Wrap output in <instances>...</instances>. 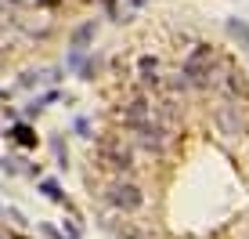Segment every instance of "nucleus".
I'll return each instance as SVG.
<instances>
[{
  "label": "nucleus",
  "instance_id": "9b49d317",
  "mask_svg": "<svg viewBox=\"0 0 249 239\" xmlns=\"http://www.w3.org/2000/svg\"><path fill=\"white\" fill-rule=\"evenodd\" d=\"M228 33H231V37H238V40H242V44L249 47V25H246V22L231 19V22H228Z\"/></svg>",
  "mask_w": 249,
  "mask_h": 239
},
{
  "label": "nucleus",
  "instance_id": "f03ea898",
  "mask_svg": "<svg viewBox=\"0 0 249 239\" xmlns=\"http://www.w3.org/2000/svg\"><path fill=\"white\" fill-rule=\"evenodd\" d=\"M105 203L112 210H123V214H137V210L144 207V192H141V185L126 181V178H116L105 189Z\"/></svg>",
  "mask_w": 249,
  "mask_h": 239
},
{
  "label": "nucleus",
  "instance_id": "9d476101",
  "mask_svg": "<svg viewBox=\"0 0 249 239\" xmlns=\"http://www.w3.org/2000/svg\"><path fill=\"white\" fill-rule=\"evenodd\" d=\"M11 138L18 141V145H25V149H29V145H36V134H33L25 123H18V127H15V131H11Z\"/></svg>",
  "mask_w": 249,
  "mask_h": 239
},
{
  "label": "nucleus",
  "instance_id": "f257e3e1",
  "mask_svg": "<svg viewBox=\"0 0 249 239\" xmlns=\"http://www.w3.org/2000/svg\"><path fill=\"white\" fill-rule=\"evenodd\" d=\"M224 58H217V51H213L210 44H199L192 51V55L184 58V65H181V76H184V83L192 91H206L210 83H217V69H224Z\"/></svg>",
  "mask_w": 249,
  "mask_h": 239
},
{
  "label": "nucleus",
  "instance_id": "f8f14e48",
  "mask_svg": "<svg viewBox=\"0 0 249 239\" xmlns=\"http://www.w3.org/2000/svg\"><path fill=\"white\" fill-rule=\"evenodd\" d=\"M40 189H44V196H47V199H54V203H65V196H62V189H58V181H44Z\"/></svg>",
  "mask_w": 249,
  "mask_h": 239
},
{
  "label": "nucleus",
  "instance_id": "2eb2a0df",
  "mask_svg": "<svg viewBox=\"0 0 249 239\" xmlns=\"http://www.w3.org/2000/svg\"><path fill=\"white\" fill-rule=\"evenodd\" d=\"M130 4H144V0H130Z\"/></svg>",
  "mask_w": 249,
  "mask_h": 239
},
{
  "label": "nucleus",
  "instance_id": "20e7f679",
  "mask_svg": "<svg viewBox=\"0 0 249 239\" xmlns=\"http://www.w3.org/2000/svg\"><path fill=\"white\" fill-rule=\"evenodd\" d=\"M101 159H105L112 170H119V174L134 170V152H130V145H123L119 138H105L101 141Z\"/></svg>",
  "mask_w": 249,
  "mask_h": 239
},
{
  "label": "nucleus",
  "instance_id": "1a4fd4ad",
  "mask_svg": "<svg viewBox=\"0 0 249 239\" xmlns=\"http://www.w3.org/2000/svg\"><path fill=\"white\" fill-rule=\"evenodd\" d=\"M137 76H141V83H144V87H159V62L144 55L141 62H137Z\"/></svg>",
  "mask_w": 249,
  "mask_h": 239
},
{
  "label": "nucleus",
  "instance_id": "4468645a",
  "mask_svg": "<svg viewBox=\"0 0 249 239\" xmlns=\"http://www.w3.org/2000/svg\"><path fill=\"white\" fill-rule=\"evenodd\" d=\"M76 131H80V138H94V134H90V123H87V120H76Z\"/></svg>",
  "mask_w": 249,
  "mask_h": 239
},
{
  "label": "nucleus",
  "instance_id": "ddd939ff",
  "mask_svg": "<svg viewBox=\"0 0 249 239\" xmlns=\"http://www.w3.org/2000/svg\"><path fill=\"white\" fill-rule=\"evenodd\" d=\"M54 152H58V163H62V167H65V159H69V149H65V145H62V141H58V138H54Z\"/></svg>",
  "mask_w": 249,
  "mask_h": 239
},
{
  "label": "nucleus",
  "instance_id": "39448f33",
  "mask_svg": "<svg viewBox=\"0 0 249 239\" xmlns=\"http://www.w3.org/2000/svg\"><path fill=\"white\" fill-rule=\"evenodd\" d=\"M148 120H156V105H152L148 98H134V101H126V105L119 109V123H123L126 131H137V127L148 123Z\"/></svg>",
  "mask_w": 249,
  "mask_h": 239
},
{
  "label": "nucleus",
  "instance_id": "423d86ee",
  "mask_svg": "<svg viewBox=\"0 0 249 239\" xmlns=\"http://www.w3.org/2000/svg\"><path fill=\"white\" fill-rule=\"evenodd\" d=\"M213 123L220 127V134H238L242 131V113H238V105H220L213 113Z\"/></svg>",
  "mask_w": 249,
  "mask_h": 239
},
{
  "label": "nucleus",
  "instance_id": "6e6552de",
  "mask_svg": "<svg viewBox=\"0 0 249 239\" xmlns=\"http://www.w3.org/2000/svg\"><path fill=\"white\" fill-rule=\"evenodd\" d=\"M94 33H98V25H94V22H83L80 29H76V37H72V62H80V55L87 51V44L94 40Z\"/></svg>",
  "mask_w": 249,
  "mask_h": 239
},
{
  "label": "nucleus",
  "instance_id": "0eeeda50",
  "mask_svg": "<svg viewBox=\"0 0 249 239\" xmlns=\"http://www.w3.org/2000/svg\"><path fill=\"white\" fill-rule=\"evenodd\" d=\"M220 91H224L228 98H249V83L246 76L238 69H231V65H224V80H220Z\"/></svg>",
  "mask_w": 249,
  "mask_h": 239
},
{
  "label": "nucleus",
  "instance_id": "7ed1b4c3",
  "mask_svg": "<svg viewBox=\"0 0 249 239\" xmlns=\"http://www.w3.org/2000/svg\"><path fill=\"white\" fill-rule=\"evenodd\" d=\"M134 134H137V145H141L144 152H152V156H159V159L170 152V141H174V127L159 123V120H148V123H141Z\"/></svg>",
  "mask_w": 249,
  "mask_h": 239
}]
</instances>
